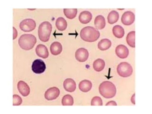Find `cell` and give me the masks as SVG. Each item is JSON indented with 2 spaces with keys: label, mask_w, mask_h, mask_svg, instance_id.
Returning a JSON list of instances; mask_svg holds the SVG:
<instances>
[{
  "label": "cell",
  "mask_w": 152,
  "mask_h": 114,
  "mask_svg": "<svg viewBox=\"0 0 152 114\" xmlns=\"http://www.w3.org/2000/svg\"><path fill=\"white\" fill-rule=\"evenodd\" d=\"M100 35L99 31L91 26L83 28L80 32L81 38L85 42H92L97 40L99 38Z\"/></svg>",
  "instance_id": "obj_1"
},
{
  "label": "cell",
  "mask_w": 152,
  "mask_h": 114,
  "mask_svg": "<svg viewBox=\"0 0 152 114\" xmlns=\"http://www.w3.org/2000/svg\"><path fill=\"white\" fill-rule=\"evenodd\" d=\"M100 94L106 99H111L115 96L116 87L112 82L106 81L102 82L99 87Z\"/></svg>",
  "instance_id": "obj_2"
},
{
  "label": "cell",
  "mask_w": 152,
  "mask_h": 114,
  "mask_svg": "<svg viewBox=\"0 0 152 114\" xmlns=\"http://www.w3.org/2000/svg\"><path fill=\"white\" fill-rule=\"evenodd\" d=\"M37 42L35 36L31 34H24L20 37L18 44L21 49L28 50L32 49Z\"/></svg>",
  "instance_id": "obj_3"
},
{
  "label": "cell",
  "mask_w": 152,
  "mask_h": 114,
  "mask_svg": "<svg viewBox=\"0 0 152 114\" xmlns=\"http://www.w3.org/2000/svg\"><path fill=\"white\" fill-rule=\"evenodd\" d=\"M52 28V25L49 21H45L40 23L38 28V35L41 41L47 42L50 39Z\"/></svg>",
  "instance_id": "obj_4"
},
{
  "label": "cell",
  "mask_w": 152,
  "mask_h": 114,
  "mask_svg": "<svg viewBox=\"0 0 152 114\" xmlns=\"http://www.w3.org/2000/svg\"><path fill=\"white\" fill-rule=\"evenodd\" d=\"M133 68L129 63L123 62L119 64L117 67L118 74L122 77H130L133 73Z\"/></svg>",
  "instance_id": "obj_5"
},
{
  "label": "cell",
  "mask_w": 152,
  "mask_h": 114,
  "mask_svg": "<svg viewBox=\"0 0 152 114\" xmlns=\"http://www.w3.org/2000/svg\"><path fill=\"white\" fill-rule=\"evenodd\" d=\"M36 26L35 21L33 19H26L20 23V28L24 32H30L34 30Z\"/></svg>",
  "instance_id": "obj_6"
},
{
  "label": "cell",
  "mask_w": 152,
  "mask_h": 114,
  "mask_svg": "<svg viewBox=\"0 0 152 114\" xmlns=\"http://www.w3.org/2000/svg\"><path fill=\"white\" fill-rule=\"evenodd\" d=\"M46 64L42 59H37L32 63L31 69L33 72L37 74H39L44 72L46 70Z\"/></svg>",
  "instance_id": "obj_7"
},
{
  "label": "cell",
  "mask_w": 152,
  "mask_h": 114,
  "mask_svg": "<svg viewBox=\"0 0 152 114\" xmlns=\"http://www.w3.org/2000/svg\"><path fill=\"white\" fill-rule=\"evenodd\" d=\"M135 20V15L133 12L126 11L125 12L121 17V21L125 25H130Z\"/></svg>",
  "instance_id": "obj_8"
},
{
  "label": "cell",
  "mask_w": 152,
  "mask_h": 114,
  "mask_svg": "<svg viewBox=\"0 0 152 114\" xmlns=\"http://www.w3.org/2000/svg\"><path fill=\"white\" fill-rule=\"evenodd\" d=\"M60 94V90L57 87H52L50 88L45 92V99L48 100H52L57 99L59 96Z\"/></svg>",
  "instance_id": "obj_9"
},
{
  "label": "cell",
  "mask_w": 152,
  "mask_h": 114,
  "mask_svg": "<svg viewBox=\"0 0 152 114\" xmlns=\"http://www.w3.org/2000/svg\"><path fill=\"white\" fill-rule=\"evenodd\" d=\"M89 56L88 51L84 48H80L77 49L75 53V57L77 61L81 62L86 61Z\"/></svg>",
  "instance_id": "obj_10"
},
{
  "label": "cell",
  "mask_w": 152,
  "mask_h": 114,
  "mask_svg": "<svg viewBox=\"0 0 152 114\" xmlns=\"http://www.w3.org/2000/svg\"><path fill=\"white\" fill-rule=\"evenodd\" d=\"M115 54L121 58H126L129 55V50L128 48L124 45L120 44L115 48Z\"/></svg>",
  "instance_id": "obj_11"
},
{
  "label": "cell",
  "mask_w": 152,
  "mask_h": 114,
  "mask_svg": "<svg viewBox=\"0 0 152 114\" xmlns=\"http://www.w3.org/2000/svg\"><path fill=\"white\" fill-rule=\"evenodd\" d=\"M36 53L39 57L43 58H46L49 57V51L47 48L43 44H39L35 49Z\"/></svg>",
  "instance_id": "obj_12"
},
{
  "label": "cell",
  "mask_w": 152,
  "mask_h": 114,
  "mask_svg": "<svg viewBox=\"0 0 152 114\" xmlns=\"http://www.w3.org/2000/svg\"><path fill=\"white\" fill-rule=\"evenodd\" d=\"M17 88L19 92L23 96H27L30 94V87L23 81H20L18 82Z\"/></svg>",
  "instance_id": "obj_13"
},
{
  "label": "cell",
  "mask_w": 152,
  "mask_h": 114,
  "mask_svg": "<svg viewBox=\"0 0 152 114\" xmlns=\"http://www.w3.org/2000/svg\"><path fill=\"white\" fill-rule=\"evenodd\" d=\"M63 87L66 91L73 92L76 90V83L72 78H66L63 83Z\"/></svg>",
  "instance_id": "obj_14"
},
{
  "label": "cell",
  "mask_w": 152,
  "mask_h": 114,
  "mask_svg": "<svg viewBox=\"0 0 152 114\" xmlns=\"http://www.w3.org/2000/svg\"><path fill=\"white\" fill-rule=\"evenodd\" d=\"M92 18V15L90 12L84 11L80 13L78 19L81 23L87 24L89 23Z\"/></svg>",
  "instance_id": "obj_15"
},
{
  "label": "cell",
  "mask_w": 152,
  "mask_h": 114,
  "mask_svg": "<svg viewBox=\"0 0 152 114\" xmlns=\"http://www.w3.org/2000/svg\"><path fill=\"white\" fill-rule=\"evenodd\" d=\"M50 50L51 53L55 56L61 54L62 51V46L61 43L57 42L52 43L50 47Z\"/></svg>",
  "instance_id": "obj_16"
},
{
  "label": "cell",
  "mask_w": 152,
  "mask_h": 114,
  "mask_svg": "<svg viewBox=\"0 0 152 114\" xmlns=\"http://www.w3.org/2000/svg\"><path fill=\"white\" fill-rule=\"evenodd\" d=\"M79 89L83 92H88L91 89L92 84L90 81L85 80L80 82L78 85Z\"/></svg>",
  "instance_id": "obj_17"
},
{
  "label": "cell",
  "mask_w": 152,
  "mask_h": 114,
  "mask_svg": "<svg viewBox=\"0 0 152 114\" xmlns=\"http://www.w3.org/2000/svg\"><path fill=\"white\" fill-rule=\"evenodd\" d=\"M94 24L96 28L99 30L104 28L106 26V20L104 17L101 15L97 16L94 20Z\"/></svg>",
  "instance_id": "obj_18"
},
{
  "label": "cell",
  "mask_w": 152,
  "mask_h": 114,
  "mask_svg": "<svg viewBox=\"0 0 152 114\" xmlns=\"http://www.w3.org/2000/svg\"><path fill=\"white\" fill-rule=\"evenodd\" d=\"M112 43L110 40L107 39H101L99 43H98V48L100 50L104 51L106 50H108L109 48L111 46Z\"/></svg>",
  "instance_id": "obj_19"
},
{
  "label": "cell",
  "mask_w": 152,
  "mask_h": 114,
  "mask_svg": "<svg viewBox=\"0 0 152 114\" xmlns=\"http://www.w3.org/2000/svg\"><path fill=\"white\" fill-rule=\"evenodd\" d=\"M56 26L59 31H64L67 27V22L64 18L60 17L56 20Z\"/></svg>",
  "instance_id": "obj_20"
},
{
  "label": "cell",
  "mask_w": 152,
  "mask_h": 114,
  "mask_svg": "<svg viewBox=\"0 0 152 114\" xmlns=\"http://www.w3.org/2000/svg\"><path fill=\"white\" fill-rule=\"evenodd\" d=\"M93 66L95 71L100 72L103 70L104 69L105 66V62L103 59L98 58L94 62Z\"/></svg>",
  "instance_id": "obj_21"
},
{
  "label": "cell",
  "mask_w": 152,
  "mask_h": 114,
  "mask_svg": "<svg viewBox=\"0 0 152 114\" xmlns=\"http://www.w3.org/2000/svg\"><path fill=\"white\" fill-rule=\"evenodd\" d=\"M113 34L118 38H122L125 35V31L120 25H116L113 28Z\"/></svg>",
  "instance_id": "obj_22"
},
{
  "label": "cell",
  "mask_w": 152,
  "mask_h": 114,
  "mask_svg": "<svg viewBox=\"0 0 152 114\" xmlns=\"http://www.w3.org/2000/svg\"><path fill=\"white\" fill-rule=\"evenodd\" d=\"M119 18L118 12L115 11H112L109 12L107 16L108 23L110 24L115 23L118 20Z\"/></svg>",
  "instance_id": "obj_23"
},
{
  "label": "cell",
  "mask_w": 152,
  "mask_h": 114,
  "mask_svg": "<svg viewBox=\"0 0 152 114\" xmlns=\"http://www.w3.org/2000/svg\"><path fill=\"white\" fill-rule=\"evenodd\" d=\"M63 12L66 18L69 19H73L77 16V9H64Z\"/></svg>",
  "instance_id": "obj_24"
},
{
  "label": "cell",
  "mask_w": 152,
  "mask_h": 114,
  "mask_svg": "<svg viewBox=\"0 0 152 114\" xmlns=\"http://www.w3.org/2000/svg\"><path fill=\"white\" fill-rule=\"evenodd\" d=\"M135 31L129 32L126 36V42L130 46L135 48Z\"/></svg>",
  "instance_id": "obj_25"
},
{
  "label": "cell",
  "mask_w": 152,
  "mask_h": 114,
  "mask_svg": "<svg viewBox=\"0 0 152 114\" xmlns=\"http://www.w3.org/2000/svg\"><path fill=\"white\" fill-rule=\"evenodd\" d=\"M62 104L63 106H72L74 104V99L71 95H66L62 99Z\"/></svg>",
  "instance_id": "obj_26"
},
{
  "label": "cell",
  "mask_w": 152,
  "mask_h": 114,
  "mask_svg": "<svg viewBox=\"0 0 152 114\" xmlns=\"http://www.w3.org/2000/svg\"><path fill=\"white\" fill-rule=\"evenodd\" d=\"M91 106H102L103 101L101 97L99 96H95L93 98L91 102Z\"/></svg>",
  "instance_id": "obj_27"
},
{
  "label": "cell",
  "mask_w": 152,
  "mask_h": 114,
  "mask_svg": "<svg viewBox=\"0 0 152 114\" xmlns=\"http://www.w3.org/2000/svg\"><path fill=\"white\" fill-rule=\"evenodd\" d=\"M23 100L20 96L18 95H13V106H20L22 103Z\"/></svg>",
  "instance_id": "obj_28"
},
{
  "label": "cell",
  "mask_w": 152,
  "mask_h": 114,
  "mask_svg": "<svg viewBox=\"0 0 152 114\" xmlns=\"http://www.w3.org/2000/svg\"><path fill=\"white\" fill-rule=\"evenodd\" d=\"M13 39H15L17 37V35H18V32H17V31L16 29L15 28L13 27Z\"/></svg>",
  "instance_id": "obj_29"
},
{
  "label": "cell",
  "mask_w": 152,
  "mask_h": 114,
  "mask_svg": "<svg viewBox=\"0 0 152 114\" xmlns=\"http://www.w3.org/2000/svg\"><path fill=\"white\" fill-rule=\"evenodd\" d=\"M106 106H117V104L115 101H110L106 104Z\"/></svg>",
  "instance_id": "obj_30"
},
{
  "label": "cell",
  "mask_w": 152,
  "mask_h": 114,
  "mask_svg": "<svg viewBox=\"0 0 152 114\" xmlns=\"http://www.w3.org/2000/svg\"><path fill=\"white\" fill-rule=\"evenodd\" d=\"M135 93L134 94V95H133L132 96V97H131V101L132 102V103L134 104H135Z\"/></svg>",
  "instance_id": "obj_31"
}]
</instances>
